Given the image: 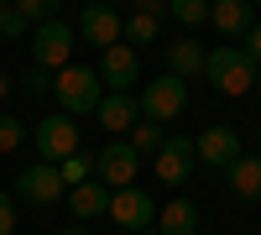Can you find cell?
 I'll return each instance as SVG.
<instances>
[{
  "instance_id": "30bf717a",
  "label": "cell",
  "mask_w": 261,
  "mask_h": 235,
  "mask_svg": "<svg viewBox=\"0 0 261 235\" xmlns=\"http://www.w3.org/2000/svg\"><path fill=\"white\" fill-rule=\"evenodd\" d=\"M136 167H141V152L130 141H110L105 152L94 157V178L110 183V188H130L136 183Z\"/></svg>"
},
{
  "instance_id": "277c9868",
  "label": "cell",
  "mask_w": 261,
  "mask_h": 235,
  "mask_svg": "<svg viewBox=\"0 0 261 235\" xmlns=\"http://www.w3.org/2000/svg\"><path fill=\"white\" fill-rule=\"evenodd\" d=\"M73 42L79 32L73 27H63V21H42V27H32V63L37 68H68L73 63Z\"/></svg>"
},
{
  "instance_id": "f546056e",
  "label": "cell",
  "mask_w": 261,
  "mask_h": 235,
  "mask_svg": "<svg viewBox=\"0 0 261 235\" xmlns=\"http://www.w3.org/2000/svg\"><path fill=\"white\" fill-rule=\"evenodd\" d=\"M11 84H16L11 73H0V99H6V94H11Z\"/></svg>"
},
{
  "instance_id": "ac0fdd59",
  "label": "cell",
  "mask_w": 261,
  "mask_h": 235,
  "mask_svg": "<svg viewBox=\"0 0 261 235\" xmlns=\"http://www.w3.org/2000/svg\"><path fill=\"white\" fill-rule=\"evenodd\" d=\"M157 230L162 235H199V204H188V199H172L157 209Z\"/></svg>"
},
{
  "instance_id": "6da1fadb",
  "label": "cell",
  "mask_w": 261,
  "mask_h": 235,
  "mask_svg": "<svg viewBox=\"0 0 261 235\" xmlns=\"http://www.w3.org/2000/svg\"><path fill=\"white\" fill-rule=\"evenodd\" d=\"M53 99H58V110L63 115H94L99 110V99H105V79L94 68H84V63H68V68H58L53 79Z\"/></svg>"
},
{
  "instance_id": "7a4b0ae2",
  "label": "cell",
  "mask_w": 261,
  "mask_h": 235,
  "mask_svg": "<svg viewBox=\"0 0 261 235\" xmlns=\"http://www.w3.org/2000/svg\"><path fill=\"white\" fill-rule=\"evenodd\" d=\"M204 79H209V89L214 94H251L256 89V63L241 53V47H214L209 63H204Z\"/></svg>"
},
{
  "instance_id": "3957f363",
  "label": "cell",
  "mask_w": 261,
  "mask_h": 235,
  "mask_svg": "<svg viewBox=\"0 0 261 235\" xmlns=\"http://www.w3.org/2000/svg\"><path fill=\"white\" fill-rule=\"evenodd\" d=\"M136 105H141V120H178L183 110H188V79H178V73H162V79H151L146 89L136 94Z\"/></svg>"
},
{
  "instance_id": "4dcf8cb0",
  "label": "cell",
  "mask_w": 261,
  "mask_h": 235,
  "mask_svg": "<svg viewBox=\"0 0 261 235\" xmlns=\"http://www.w3.org/2000/svg\"><path fill=\"white\" fill-rule=\"evenodd\" d=\"M136 235H162V230H157V225H146V230H136Z\"/></svg>"
},
{
  "instance_id": "836d02e7",
  "label": "cell",
  "mask_w": 261,
  "mask_h": 235,
  "mask_svg": "<svg viewBox=\"0 0 261 235\" xmlns=\"http://www.w3.org/2000/svg\"><path fill=\"white\" fill-rule=\"evenodd\" d=\"M256 89H261V63H256Z\"/></svg>"
},
{
  "instance_id": "5b68a950",
  "label": "cell",
  "mask_w": 261,
  "mask_h": 235,
  "mask_svg": "<svg viewBox=\"0 0 261 235\" xmlns=\"http://www.w3.org/2000/svg\"><path fill=\"white\" fill-rule=\"evenodd\" d=\"M32 141H37V157H42V162H63V157L79 152V120L58 110V115H47V120H37Z\"/></svg>"
},
{
  "instance_id": "52a82bcc",
  "label": "cell",
  "mask_w": 261,
  "mask_h": 235,
  "mask_svg": "<svg viewBox=\"0 0 261 235\" xmlns=\"http://www.w3.org/2000/svg\"><path fill=\"white\" fill-rule=\"evenodd\" d=\"M16 194L27 204H58V199H68V183H63L58 162H32L27 173L16 178Z\"/></svg>"
},
{
  "instance_id": "ffe728a7",
  "label": "cell",
  "mask_w": 261,
  "mask_h": 235,
  "mask_svg": "<svg viewBox=\"0 0 261 235\" xmlns=\"http://www.w3.org/2000/svg\"><path fill=\"white\" fill-rule=\"evenodd\" d=\"M162 141H167V125L162 120H136V125H130V146H136L141 157H157Z\"/></svg>"
},
{
  "instance_id": "7402d4cb",
  "label": "cell",
  "mask_w": 261,
  "mask_h": 235,
  "mask_svg": "<svg viewBox=\"0 0 261 235\" xmlns=\"http://www.w3.org/2000/svg\"><path fill=\"white\" fill-rule=\"evenodd\" d=\"M58 173H63V183H68V188H79V183H89V178H94V157L73 152V157H63V162H58Z\"/></svg>"
},
{
  "instance_id": "603a6c76",
  "label": "cell",
  "mask_w": 261,
  "mask_h": 235,
  "mask_svg": "<svg viewBox=\"0 0 261 235\" xmlns=\"http://www.w3.org/2000/svg\"><path fill=\"white\" fill-rule=\"evenodd\" d=\"M63 0H16V11L27 16V27H42V21H58Z\"/></svg>"
},
{
  "instance_id": "cb8c5ba5",
  "label": "cell",
  "mask_w": 261,
  "mask_h": 235,
  "mask_svg": "<svg viewBox=\"0 0 261 235\" xmlns=\"http://www.w3.org/2000/svg\"><path fill=\"white\" fill-rule=\"evenodd\" d=\"M27 16L16 11V0H0V37H27Z\"/></svg>"
},
{
  "instance_id": "d4e9b609",
  "label": "cell",
  "mask_w": 261,
  "mask_h": 235,
  "mask_svg": "<svg viewBox=\"0 0 261 235\" xmlns=\"http://www.w3.org/2000/svg\"><path fill=\"white\" fill-rule=\"evenodd\" d=\"M53 79H58L53 68H37V63H32V68L21 73V89H27V94H37V99H42V94H53Z\"/></svg>"
},
{
  "instance_id": "9a60e30c",
  "label": "cell",
  "mask_w": 261,
  "mask_h": 235,
  "mask_svg": "<svg viewBox=\"0 0 261 235\" xmlns=\"http://www.w3.org/2000/svg\"><path fill=\"white\" fill-rule=\"evenodd\" d=\"M110 194H115V188L99 183V178L68 188V209H73V220H99V215H110Z\"/></svg>"
},
{
  "instance_id": "2e32d148",
  "label": "cell",
  "mask_w": 261,
  "mask_h": 235,
  "mask_svg": "<svg viewBox=\"0 0 261 235\" xmlns=\"http://www.w3.org/2000/svg\"><path fill=\"white\" fill-rule=\"evenodd\" d=\"M204 63H209V47L199 37H178L167 47V73H178V79H204Z\"/></svg>"
},
{
  "instance_id": "9c48e42d",
  "label": "cell",
  "mask_w": 261,
  "mask_h": 235,
  "mask_svg": "<svg viewBox=\"0 0 261 235\" xmlns=\"http://www.w3.org/2000/svg\"><path fill=\"white\" fill-rule=\"evenodd\" d=\"M151 167H157V178H162V183L178 188V183L193 178V167H199V146H193L188 136H167V141H162V152L151 157Z\"/></svg>"
},
{
  "instance_id": "d6a6232c",
  "label": "cell",
  "mask_w": 261,
  "mask_h": 235,
  "mask_svg": "<svg viewBox=\"0 0 261 235\" xmlns=\"http://www.w3.org/2000/svg\"><path fill=\"white\" fill-rule=\"evenodd\" d=\"M105 6H130V0H105Z\"/></svg>"
},
{
  "instance_id": "e575fe53",
  "label": "cell",
  "mask_w": 261,
  "mask_h": 235,
  "mask_svg": "<svg viewBox=\"0 0 261 235\" xmlns=\"http://www.w3.org/2000/svg\"><path fill=\"white\" fill-rule=\"evenodd\" d=\"M251 6H261V0H251Z\"/></svg>"
},
{
  "instance_id": "4fadbf2b",
  "label": "cell",
  "mask_w": 261,
  "mask_h": 235,
  "mask_svg": "<svg viewBox=\"0 0 261 235\" xmlns=\"http://www.w3.org/2000/svg\"><path fill=\"white\" fill-rule=\"evenodd\" d=\"M193 146H199V162H209L214 173H225V167L241 157V136L225 131V125H209L204 136H193Z\"/></svg>"
},
{
  "instance_id": "d6986e66",
  "label": "cell",
  "mask_w": 261,
  "mask_h": 235,
  "mask_svg": "<svg viewBox=\"0 0 261 235\" xmlns=\"http://www.w3.org/2000/svg\"><path fill=\"white\" fill-rule=\"evenodd\" d=\"M162 21H167V16H151V11H130V16H125V32H120V37H125L130 47L141 53L146 42H157V37H162Z\"/></svg>"
},
{
  "instance_id": "7c38bea8",
  "label": "cell",
  "mask_w": 261,
  "mask_h": 235,
  "mask_svg": "<svg viewBox=\"0 0 261 235\" xmlns=\"http://www.w3.org/2000/svg\"><path fill=\"white\" fill-rule=\"evenodd\" d=\"M209 27L220 37H246L256 27V6L251 0H209Z\"/></svg>"
},
{
  "instance_id": "4316f807",
  "label": "cell",
  "mask_w": 261,
  "mask_h": 235,
  "mask_svg": "<svg viewBox=\"0 0 261 235\" xmlns=\"http://www.w3.org/2000/svg\"><path fill=\"white\" fill-rule=\"evenodd\" d=\"M0 235H16V204H11V194H0Z\"/></svg>"
},
{
  "instance_id": "e0dca14e",
  "label": "cell",
  "mask_w": 261,
  "mask_h": 235,
  "mask_svg": "<svg viewBox=\"0 0 261 235\" xmlns=\"http://www.w3.org/2000/svg\"><path fill=\"white\" fill-rule=\"evenodd\" d=\"M94 120H99L105 131H110V136H120V131H130V125L141 120V105L130 99V94H115V89H110V94L99 99V110H94Z\"/></svg>"
},
{
  "instance_id": "8fae6325",
  "label": "cell",
  "mask_w": 261,
  "mask_h": 235,
  "mask_svg": "<svg viewBox=\"0 0 261 235\" xmlns=\"http://www.w3.org/2000/svg\"><path fill=\"white\" fill-rule=\"evenodd\" d=\"M110 220H115L120 230H146L151 220H157V204H151L136 183H130V188H115V194H110Z\"/></svg>"
},
{
  "instance_id": "ba28073f",
  "label": "cell",
  "mask_w": 261,
  "mask_h": 235,
  "mask_svg": "<svg viewBox=\"0 0 261 235\" xmlns=\"http://www.w3.org/2000/svg\"><path fill=\"white\" fill-rule=\"evenodd\" d=\"M94 73L105 79V89L130 94V84L141 79V58H136V47H130V42H115V47L99 53V68H94Z\"/></svg>"
},
{
  "instance_id": "484cf974",
  "label": "cell",
  "mask_w": 261,
  "mask_h": 235,
  "mask_svg": "<svg viewBox=\"0 0 261 235\" xmlns=\"http://www.w3.org/2000/svg\"><path fill=\"white\" fill-rule=\"evenodd\" d=\"M21 141H27V125H21L16 115H6V110H0V152H16Z\"/></svg>"
},
{
  "instance_id": "f1b7e54d",
  "label": "cell",
  "mask_w": 261,
  "mask_h": 235,
  "mask_svg": "<svg viewBox=\"0 0 261 235\" xmlns=\"http://www.w3.org/2000/svg\"><path fill=\"white\" fill-rule=\"evenodd\" d=\"M130 11H151V16H167V0H130Z\"/></svg>"
},
{
  "instance_id": "1f68e13d",
  "label": "cell",
  "mask_w": 261,
  "mask_h": 235,
  "mask_svg": "<svg viewBox=\"0 0 261 235\" xmlns=\"http://www.w3.org/2000/svg\"><path fill=\"white\" fill-rule=\"evenodd\" d=\"M63 235H89V230H84V225H73V230H63Z\"/></svg>"
},
{
  "instance_id": "d590c367",
  "label": "cell",
  "mask_w": 261,
  "mask_h": 235,
  "mask_svg": "<svg viewBox=\"0 0 261 235\" xmlns=\"http://www.w3.org/2000/svg\"><path fill=\"white\" fill-rule=\"evenodd\" d=\"M199 235H204V230H199Z\"/></svg>"
},
{
  "instance_id": "8992f818",
  "label": "cell",
  "mask_w": 261,
  "mask_h": 235,
  "mask_svg": "<svg viewBox=\"0 0 261 235\" xmlns=\"http://www.w3.org/2000/svg\"><path fill=\"white\" fill-rule=\"evenodd\" d=\"M79 42H89V47H115V42H120V32H125V21L115 16V6H105V0H89V6H84L79 11Z\"/></svg>"
},
{
  "instance_id": "5bb4252c",
  "label": "cell",
  "mask_w": 261,
  "mask_h": 235,
  "mask_svg": "<svg viewBox=\"0 0 261 235\" xmlns=\"http://www.w3.org/2000/svg\"><path fill=\"white\" fill-rule=\"evenodd\" d=\"M225 183H230V194L235 199H246V204H261V152L256 157H235L230 167H225Z\"/></svg>"
},
{
  "instance_id": "44dd1931",
  "label": "cell",
  "mask_w": 261,
  "mask_h": 235,
  "mask_svg": "<svg viewBox=\"0 0 261 235\" xmlns=\"http://www.w3.org/2000/svg\"><path fill=\"white\" fill-rule=\"evenodd\" d=\"M167 16L178 27H204L209 21V0H167Z\"/></svg>"
},
{
  "instance_id": "83f0119b",
  "label": "cell",
  "mask_w": 261,
  "mask_h": 235,
  "mask_svg": "<svg viewBox=\"0 0 261 235\" xmlns=\"http://www.w3.org/2000/svg\"><path fill=\"white\" fill-rule=\"evenodd\" d=\"M241 53H246L251 63H261V27H251V32H246V42H241Z\"/></svg>"
}]
</instances>
